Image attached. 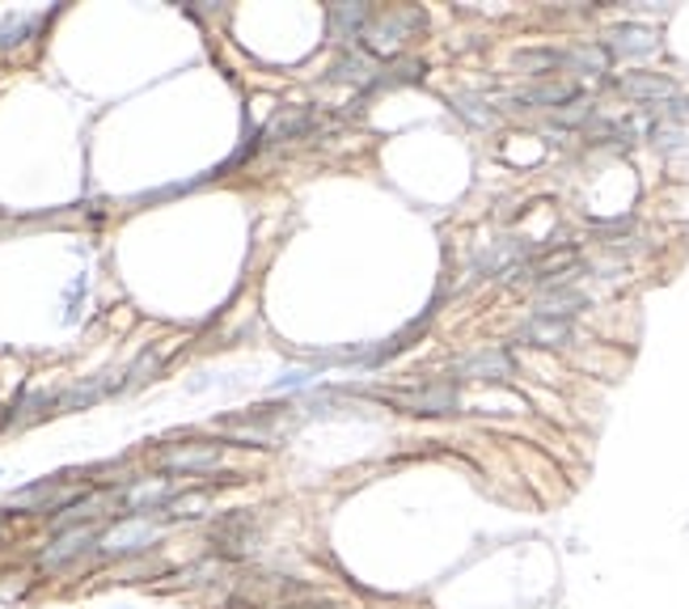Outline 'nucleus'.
Wrapping results in <instances>:
<instances>
[{
    "label": "nucleus",
    "instance_id": "f8f14e48",
    "mask_svg": "<svg viewBox=\"0 0 689 609\" xmlns=\"http://www.w3.org/2000/svg\"><path fill=\"white\" fill-rule=\"evenodd\" d=\"M368 22H373L368 4H334L331 9V30L338 39H364Z\"/></svg>",
    "mask_w": 689,
    "mask_h": 609
},
{
    "label": "nucleus",
    "instance_id": "412c9836",
    "mask_svg": "<svg viewBox=\"0 0 689 609\" xmlns=\"http://www.w3.org/2000/svg\"><path fill=\"white\" fill-rule=\"evenodd\" d=\"M593 115V111H588V106H584V102H580V106H571V111H563V123H584V118Z\"/></svg>",
    "mask_w": 689,
    "mask_h": 609
},
{
    "label": "nucleus",
    "instance_id": "39448f33",
    "mask_svg": "<svg viewBox=\"0 0 689 609\" xmlns=\"http://www.w3.org/2000/svg\"><path fill=\"white\" fill-rule=\"evenodd\" d=\"M161 474H212L220 466V445L208 441H187V445H169L157 457Z\"/></svg>",
    "mask_w": 689,
    "mask_h": 609
},
{
    "label": "nucleus",
    "instance_id": "2eb2a0df",
    "mask_svg": "<svg viewBox=\"0 0 689 609\" xmlns=\"http://www.w3.org/2000/svg\"><path fill=\"white\" fill-rule=\"evenodd\" d=\"M584 304H588V297H584V292H575V288H550L546 297L537 301V313H542V318H567L571 322Z\"/></svg>",
    "mask_w": 689,
    "mask_h": 609
},
{
    "label": "nucleus",
    "instance_id": "20e7f679",
    "mask_svg": "<svg viewBox=\"0 0 689 609\" xmlns=\"http://www.w3.org/2000/svg\"><path fill=\"white\" fill-rule=\"evenodd\" d=\"M97 534L94 525H64V529H55V538L43 546V555H39V567L43 571H64L72 562L81 559V555H90L97 546Z\"/></svg>",
    "mask_w": 689,
    "mask_h": 609
},
{
    "label": "nucleus",
    "instance_id": "ddd939ff",
    "mask_svg": "<svg viewBox=\"0 0 689 609\" xmlns=\"http://www.w3.org/2000/svg\"><path fill=\"white\" fill-rule=\"evenodd\" d=\"M331 76L334 81H356V85H368V90H373V81H377V60H373L368 51L352 48L338 64H334Z\"/></svg>",
    "mask_w": 689,
    "mask_h": 609
},
{
    "label": "nucleus",
    "instance_id": "f3484780",
    "mask_svg": "<svg viewBox=\"0 0 689 609\" xmlns=\"http://www.w3.org/2000/svg\"><path fill=\"white\" fill-rule=\"evenodd\" d=\"M563 69L601 76V72L609 69V51H605V43H584V48H571V51H563Z\"/></svg>",
    "mask_w": 689,
    "mask_h": 609
},
{
    "label": "nucleus",
    "instance_id": "1a4fd4ad",
    "mask_svg": "<svg viewBox=\"0 0 689 609\" xmlns=\"http://www.w3.org/2000/svg\"><path fill=\"white\" fill-rule=\"evenodd\" d=\"M313 127V111L310 106H288L280 115L271 118L267 127H262V144H275V141H301L305 132Z\"/></svg>",
    "mask_w": 689,
    "mask_h": 609
},
{
    "label": "nucleus",
    "instance_id": "7ed1b4c3",
    "mask_svg": "<svg viewBox=\"0 0 689 609\" xmlns=\"http://www.w3.org/2000/svg\"><path fill=\"white\" fill-rule=\"evenodd\" d=\"M380 402L398 406V411H410V415H449L461 406V394L457 385H415V390H377Z\"/></svg>",
    "mask_w": 689,
    "mask_h": 609
},
{
    "label": "nucleus",
    "instance_id": "f257e3e1",
    "mask_svg": "<svg viewBox=\"0 0 689 609\" xmlns=\"http://www.w3.org/2000/svg\"><path fill=\"white\" fill-rule=\"evenodd\" d=\"M424 13L419 9H394V13H373V22L364 30V51L377 60V55H389V51H403L406 39H415L424 30Z\"/></svg>",
    "mask_w": 689,
    "mask_h": 609
},
{
    "label": "nucleus",
    "instance_id": "f03ea898",
    "mask_svg": "<svg viewBox=\"0 0 689 609\" xmlns=\"http://www.w3.org/2000/svg\"><path fill=\"white\" fill-rule=\"evenodd\" d=\"M157 538H161V525L157 520H148V516H123V520H115L97 538V550L111 555V559H127V555H144Z\"/></svg>",
    "mask_w": 689,
    "mask_h": 609
},
{
    "label": "nucleus",
    "instance_id": "0eeeda50",
    "mask_svg": "<svg viewBox=\"0 0 689 609\" xmlns=\"http://www.w3.org/2000/svg\"><path fill=\"white\" fill-rule=\"evenodd\" d=\"M656 48H660L656 30L639 22H622L605 34V51H609V55H622V60H643V55H651Z\"/></svg>",
    "mask_w": 689,
    "mask_h": 609
},
{
    "label": "nucleus",
    "instance_id": "9b49d317",
    "mask_svg": "<svg viewBox=\"0 0 689 609\" xmlns=\"http://www.w3.org/2000/svg\"><path fill=\"white\" fill-rule=\"evenodd\" d=\"M618 90L626 97H643V102H665V97L677 94V85L668 76H656V72H626L618 81Z\"/></svg>",
    "mask_w": 689,
    "mask_h": 609
},
{
    "label": "nucleus",
    "instance_id": "a211bd4d",
    "mask_svg": "<svg viewBox=\"0 0 689 609\" xmlns=\"http://www.w3.org/2000/svg\"><path fill=\"white\" fill-rule=\"evenodd\" d=\"M512 69L529 72V76H550V72L563 69V51H554V48L516 51V55H512Z\"/></svg>",
    "mask_w": 689,
    "mask_h": 609
},
{
    "label": "nucleus",
    "instance_id": "4468645a",
    "mask_svg": "<svg viewBox=\"0 0 689 609\" xmlns=\"http://www.w3.org/2000/svg\"><path fill=\"white\" fill-rule=\"evenodd\" d=\"M580 90L571 85V81H542V85H529L516 94V102L524 106H563V102H575Z\"/></svg>",
    "mask_w": 689,
    "mask_h": 609
},
{
    "label": "nucleus",
    "instance_id": "6ab92c4d",
    "mask_svg": "<svg viewBox=\"0 0 689 609\" xmlns=\"http://www.w3.org/2000/svg\"><path fill=\"white\" fill-rule=\"evenodd\" d=\"M487 102L474 94H461L457 97V115H466L470 123H478V127H487V123H495V111H482Z\"/></svg>",
    "mask_w": 689,
    "mask_h": 609
},
{
    "label": "nucleus",
    "instance_id": "6e6552de",
    "mask_svg": "<svg viewBox=\"0 0 689 609\" xmlns=\"http://www.w3.org/2000/svg\"><path fill=\"white\" fill-rule=\"evenodd\" d=\"M575 262H580V250H575V246H558V250L533 258V262H524V267H516V271L533 283H558L575 271Z\"/></svg>",
    "mask_w": 689,
    "mask_h": 609
},
{
    "label": "nucleus",
    "instance_id": "9d476101",
    "mask_svg": "<svg viewBox=\"0 0 689 609\" xmlns=\"http://www.w3.org/2000/svg\"><path fill=\"white\" fill-rule=\"evenodd\" d=\"M521 339L533 343V348H563L571 339V322L567 318H542V313H533L521 327Z\"/></svg>",
    "mask_w": 689,
    "mask_h": 609
},
{
    "label": "nucleus",
    "instance_id": "4be33fe9",
    "mask_svg": "<svg viewBox=\"0 0 689 609\" xmlns=\"http://www.w3.org/2000/svg\"><path fill=\"white\" fill-rule=\"evenodd\" d=\"M668 115H689V97H681V102H668Z\"/></svg>",
    "mask_w": 689,
    "mask_h": 609
},
{
    "label": "nucleus",
    "instance_id": "423d86ee",
    "mask_svg": "<svg viewBox=\"0 0 689 609\" xmlns=\"http://www.w3.org/2000/svg\"><path fill=\"white\" fill-rule=\"evenodd\" d=\"M512 373H516V364H512V355L503 348H482V352L457 360V369H452L457 381H466V376L470 381H508Z\"/></svg>",
    "mask_w": 689,
    "mask_h": 609
},
{
    "label": "nucleus",
    "instance_id": "dca6fc26",
    "mask_svg": "<svg viewBox=\"0 0 689 609\" xmlns=\"http://www.w3.org/2000/svg\"><path fill=\"white\" fill-rule=\"evenodd\" d=\"M250 541H254L250 516H229V520L216 529V550H225V555H246Z\"/></svg>",
    "mask_w": 689,
    "mask_h": 609
},
{
    "label": "nucleus",
    "instance_id": "aec40b11",
    "mask_svg": "<svg viewBox=\"0 0 689 609\" xmlns=\"http://www.w3.org/2000/svg\"><path fill=\"white\" fill-rule=\"evenodd\" d=\"M30 30H34V18H13V22H4V25H0V48H9V43H22Z\"/></svg>",
    "mask_w": 689,
    "mask_h": 609
}]
</instances>
